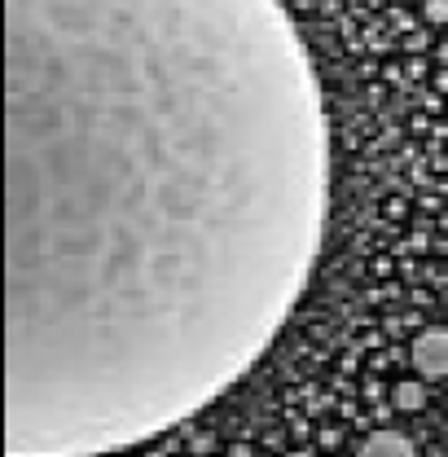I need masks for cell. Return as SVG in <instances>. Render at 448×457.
Wrapping results in <instances>:
<instances>
[{
    "instance_id": "6da1fadb",
    "label": "cell",
    "mask_w": 448,
    "mask_h": 457,
    "mask_svg": "<svg viewBox=\"0 0 448 457\" xmlns=\"http://www.w3.org/2000/svg\"><path fill=\"white\" fill-rule=\"evenodd\" d=\"M4 457L228 392L321 255L330 128L281 0H4Z\"/></svg>"
},
{
    "instance_id": "7a4b0ae2",
    "label": "cell",
    "mask_w": 448,
    "mask_h": 457,
    "mask_svg": "<svg viewBox=\"0 0 448 457\" xmlns=\"http://www.w3.org/2000/svg\"><path fill=\"white\" fill-rule=\"evenodd\" d=\"M413 370L422 378H448V330H422L413 339Z\"/></svg>"
},
{
    "instance_id": "3957f363",
    "label": "cell",
    "mask_w": 448,
    "mask_h": 457,
    "mask_svg": "<svg viewBox=\"0 0 448 457\" xmlns=\"http://www.w3.org/2000/svg\"><path fill=\"white\" fill-rule=\"evenodd\" d=\"M356 457H418V453H413V445L400 431H374V436H365Z\"/></svg>"
},
{
    "instance_id": "277c9868",
    "label": "cell",
    "mask_w": 448,
    "mask_h": 457,
    "mask_svg": "<svg viewBox=\"0 0 448 457\" xmlns=\"http://www.w3.org/2000/svg\"><path fill=\"white\" fill-rule=\"evenodd\" d=\"M395 404H400V409H418V404H422V387H418V383H400V387H395Z\"/></svg>"
},
{
    "instance_id": "5b68a950",
    "label": "cell",
    "mask_w": 448,
    "mask_h": 457,
    "mask_svg": "<svg viewBox=\"0 0 448 457\" xmlns=\"http://www.w3.org/2000/svg\"><path fill=\"white\" fill-rule=\"evenodd\" d=\"M286 457H312V453H286Z\"/></svg>"
}]
</instances>
